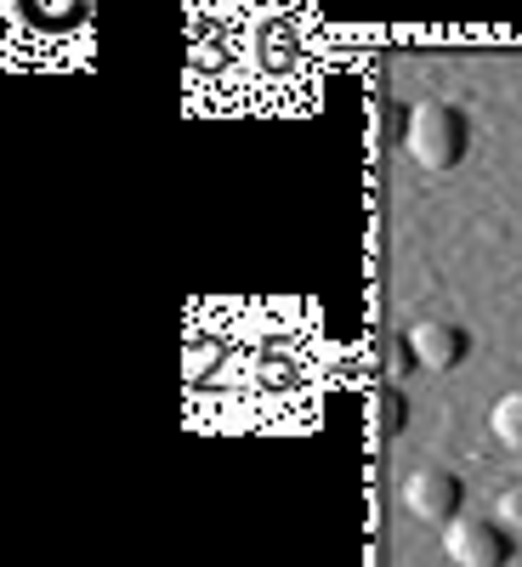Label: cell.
<instances>
[{
	"mask_svg": "<svg viewBox=\"0 0 522 567\" xmlns=\"http://www.w3.org/2000/svg\"><path fill=\"white\" fill-rule=\"evenodd\" d=\"M471 136H478V131H471V114H465L460 103H449V97H426V103L409 114V125H403V148H409V159H414L420 171L449 176V171L465 165Z\"/></svg>",
	"mask_w": 522,
	"mask_h": 567,
	"instance_id": "1",
	"label": "cell"
},
{
	"mask_svg": "<svg viewBox=\"0 0 522 567\" xmlns=\"http://www.w3.org/2000/svg\"><path fill=\"white\" fill-rule=\"evenodd\" d=\"M443 550L454 567H511L516 561V539L505 534L500 516L465 511L454 528H443Z\"/></svg>",
	"mask_w": 522,
	"mask_h": 567,
	"instance_id": "2",
	"label": "cell"
},
{
	"mask_svg": "<svg viewBox=\"0 0 522 567\" xmlns=\"http://www.w3.org/2000/svg\"><path fill=\"white\" fill-rule=\"evenodd\" d=\"M403 505L420 516V523H432V528H454L471 494H465V477L460 471H443V465H420L414 477L403 483Z\"/></svg>",
	"mask_w": 522,
	"mask_h": 567,
	"instance_id": "3",
	"label": "cell"
},
{
	"mask_svg": "<svg viewBox=\"0 0 522 567\" xmlns=\"http://www.w3.org/2000/svg\"><path fill=\"white\" fill-rule=\"evenodd\" d=\"M403 347H409V358H414L420 369L454 374V369H465V363H471V352H478V336H471L465 323L426 318V323H414V336H409Z\"/></svg>",
	"mask_w": 522,
	"mask_h": 567,
	"instance_id": "4",
	"label": "cell"
},
{
	"mask_svg": "<svg viewBox=\"0 0 522 567\" xmlns=\"http://www.w3.org/2000/svg\"><path fill=\"white\" fill-rule=\"evenodd\" d=\"M489 425H494V437H500L511 454H522V392H505V398L489 409Z\"/></svg>",
	"mask_w": 522,
	"mask_h": 567,
	"instance_id": "5",
	"label": "cell"
},
{
	"mask_svg": "<svg viewBox=\"0 0 522 567\" xmlns=\"http://www.w3.org/2000/svg\"><path fill=\"white\" fill-rule=\"evenodd\" d=\"M403 425H409V398L392 386V392L381 398V432H403Z\"/></svg>",
	"mask_w": 522,
	"mask_h": 567,
	"instance_id": "6",
	"label": "cell"
},
{
	"mask_svg": "<svg viewBox=\"0 0 522 567\" xmlns=\"http://www.w3.org/2000/svg\"><path fill=\"white\" fill-rule=\"evenodd\" d=\"M494 516L505 523V534H511V539L522 545V488H511V494L500 499V511H494Z\"/></svg>",
	"mask_w": 522,
	"mask_h": 567,
	"instance_id": "7",
	"label": "cell"
}]
</instances>
